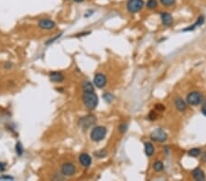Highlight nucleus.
Listing matches in <instances>:
<instances>
[{
	"mask_svg": "<svg viewBox=\"0 0 206 181\" xmlns=\"http://www.w3.org/2000/svg\"><path fill=\"white\" fill-rule=\"evenodd\" d=\"M95 121H96V117L91 114V115H87V116L82 118L80 120V124L83 128L86 129V128L90 127L91 125H93Z\"/></svg>",
	"mask_w": 206,
	"mask_h": 181,
	"instance_id": "obj_6",
	"label": "nucleus"
},
{
	"mask_svg": "<svg viewBox=\"0 0 206 181\" xmlns=\"http://www.w3.org/2000/svg\"><path fill=\"white\" fill-rule=\"evenodd\" d=\"M106 128L103 127V126H96L95 127L91 134H90V136H91V139L95 142H99V141H102L103 138L105 137L106 136Z\"/></svg>",
	"mask_w": 206,
	"mask_h": 181,
	"instance_id": "obj_2",
	"label": "nucleus"
},
{
	"mask_svg": "<svg viewBox=\"0 0 206 181\" xmlns=\"http://www.w3.org/2000/svg\"><path fill=\"white\" fill-rule=\"evenodd\" d=\"M147 6L150 9H154L158 6V2L156 0H148L147 3Z\"/></svg>",
	"mask_w": 206,
	"mask_h": 181,
	"instance_id": "obj_20",
	"label": "nucleus"
},
{
	"mask_svg": "<svg viewBox=\"0 0 206 181\" xmlns=\"http://www.w3.org/2000/svg\"><path fill=\"white\" fill-rule=\"evenodd\" d=\"M204 18L203 17V16H201V17H199L198 18H197V21H196V23L194 24V25H192V26H190V28H188V29H185L184 30V31H188V30H193L195 28H197V27H199V26H201V25H203L204 24Z\"/></svg>",
	"mask_w": 206,
	"mask_h": 181,
	"instance_id": "obj_15",
	"label": "nucleus"
},
{
	"mask_svg": "<svg viewBox=\"0 0 206 181\" xmlns=\"http://www.w3.org/2000/svg\"><path fill=\"white\" fill-rule=\"evenodd\" d=\"M103 98L107 101V102H111L113 99H114V96L111 94V93H109V92H106L104 95H103Z\"/></svg>",
	"mask_w": 206,
	"mask_h": 181,
	"instance_id": "obj_23",
	"label": "nucleus"
},
{
	"mask_svg": "<svg viewBox=\"0 0 206 181\" xmlns=\"http://www.w3.org/2000/svg\"><path fill=\"white\" fill-rule=\"evenodd\" d=\"M119 129H120V132H121V133H124V132L127 130V124H121L120 127H119Z\"/></svg>",
	"mask_w": 206,
	"mask_h": 181,
	"instance_id": "obj_24",
	"label": "nucleus"
},
{
	"mask_svg": "<svg viewBox=\"0 0 206 181\" xmlns=\"http://www.w3.org/2000/svg\"><path fill=\"white\" fill-rule=\"evenodd\" d=\"M175 106H176V108L178 109L180 112H183V111H185L186 110V104H185V102L181 99V98H177L176 100H175Z\"/></svg>",
	"mask_w": 206,
	"mask_h": 181,
	"instance_id": "obj_14",
	"label": "nucleus"
},
{
	"mask_svg": "<svg viewBox=\"0 0 206 181\" xmlns=\"http://www.w3.org/2000/svg\"><path fill=\"white\" fill-rule=\"evenodd\" d=\"M16 150H17V153H18V155H22V153H23V147H22V145H20V143H18L17 144V145H16Z\"/></svg>",
	"mask_w": 206,
	"mask_h": 181,
	"instance_id": "obj_22",
	"label": "nucleus"
},
{
	"mask_svg": "<svg viewBox=\"0 0 206 181\" xmlns=\"http://www.w3.org/2000/svg\"><path fill=\"white\" fill-rule=\"evenodd\" d=\"M200 153H201V150H200L199 148H192V149H191V150L189 151V155H190L191 156H193V157L198 156V155H200Z\"/></svg>",
	"mask_w": 206,
	"mask_h": 181,
	"instance_id": "obj_18",
	"label": "nucleus"
},
{
	"mask_svg": "<svg viewBox=\"0 0 206 181\" xmlns=\"http://www.w3.org/2000/svg\"><path fill=\"white\" fill-rule=\"evenodd\" d=\"M79 161L85 167H88L92 164V158H91V156L88 154H85V153L82 154L79 156Z\"/></svg>",
	"mask_w": 206,
	"mask_h": 181,
	"instance_id": "obj_10",
	"label": "nucleus"
},
{
	"mask_svg": "<svg viewBox=\"0 0 206 181\" xmlns=\"http://www.w3.org/2000/svg\"><path fill=\"white\" fill-rule=\"evenodd\" d=\"M176 0H160V3L164 6H171L175 4Z\"/></svg>",
	"mask_w": 206,
	"mask_h": 181,
	"instance_id": "obj_21",
	"label": "nucleus"
},
{
	"mask_svg": "<svg viewBox=\"0 0 206 181\" xmlns=\"http://www.w3.org/2000/svg\"><path fill=\"white\" fill-rule=\"evenodd\" d=\"M6 168V167H5V164H3V163H0V170H4Z\"/></svg>",
	"mask_w": 206,
	"mask_h": 181,
	"instance_id": "obj_29",
	"label": "nucleus"
},
{
	"mask_svg": "<svg viewBox=\"0 0 206 181\" xmlns=\"http://www.w3.org/2000/svg\"><path fill=\"white\" fill-rule=\"evenodd\" d=\"M156 109H158V110H164V106L161 105V104H157L156 105Z\"/></svg>",
	"mask_w": 206,
	"mask_h": 181,
	"instance_id": "obj_28",
	"label": "nucleus"
},
{
	"mask_svg": "<svg viewBox=\"0 0 206 181\" xmlns=\"http://www.w3.org/2000/svg\"><path fill=\"white\" fill-rule=\"evenodd\" d=\"M153 167H154V169H155L157 172H160V171H162V170H163L164 166H163V163H162V162H160V161H157V162H155Z\"/></svg>",
	"mask_w": 206,
	"mask_h": 181,
	"instance_id": "obj_17",
	"label": "nucleus"
},
{
	"mask_svg": "<svg viewBox=\"0 0 206 181\" xmlns=\"http://www.w3.org/2000/svg\"><path fill=\"white\" fill-rule=\"evenodd\" d=\"M161 20H162V23L163 25L165 26H172V24L173 23V18H172V15L169 14V13H162L161 14Z\"/></svg>",
	"mask_w": 206,
	"mask_h": 181,
	"instance_id": "obj_13",
	"label": "nucleus"
},
{
	"mask_svg": "<svg viewBox=\"0 0 206 181\" xmlns=\"http://www.w3.org/2000/svg\"><path fill=\"white\" fill-rule=\"evenodd\" d=\"M50 79L53 82H62L64 80V76L62 73L59 72H53L50 74Z\"/></svg>",
	"mask_w": 206,
	"mask_h": 181,
	"instance_id": "obj_11",
	"label": "nucleus"
},
{
	"mask_svg": "<svg viewBox=\"0 0 206 181\" xmlns=\"http://www.w3.org/2000/svg\"><path fill=\"white\" fill-rule=\"evenodd\" d=\"M94 81H95V84L96 87L103 88V87H104V85L106 84V81H106V77L103 75V73H97L95 76Z\"/></svg>",
	"mask_w": 206,
	"mask_h": 181,
	"instance_id": "obj_9",
	"label": "nucleus"
},
{
	"mask_svg": "<svg viewBox=\"0 0 206 181\" xmlns=\"http://www.w3.org/2000/svg\"><path fill=\"white\" fill-rule=\"evenodd\" d=\"M150 137H151L152 140H154L156 142L163 143V142H165L167 140L168 136H167V134L162 129L159 128V129H157V130H155V131H153L151 133Z\"/></svg>",
	"mask_w": 206,
	"mask_h": 181,
	"instance_id": "obj_5",
	"label": "nucleus"
},
{
	"mask_svg": "<svg viewBox=\"0 0 206 181\" xmlns=\"http://www.w3.org/2000/svg\"><path fill=\"white\" fill-rule=\"evenodd\" d=\"M76 172V167L72 163H64L62 166V173L64 176H72Z\"/></svg>",
	"mask_w": 206,
	"mask_h": 181,
	"instance_id": "obj_7",
	"label": "nucleus"
},
{
	"mask_svg": "<svg viewBox=\"0 0 206 181\" xmlns=\"http://www.w3.org/2000/svg\"><path fill=\"white\" fill-rule=\"evenodd\" d=\"M192 177L195 180H205V175H204V171L200 168H195L192 171Z\"/></svg>",
	"mask_w": 206,
	"mask_h": 181,
	"instance_id": "obj_12",
	"label": "nucleus"
},
{
	"mask_svg": "<svg viewBox=\"0 0 206 181\" xmlns=\"http://www.w3.org/2000/svg\"><path fill=\"white\" fill-rule=\"evenodd\" d=\"M83 89V92H93L94 91V86L92 85L91 82H85Z\"/></svg>",
	"mask_w": 206,
	"mask_h": 181,
	"instance_id": "obj_19",
	"label": "nucleus"
},
{
	"mask_svg": "<svg viewBox=\"0 0 206 181\" xmlns=\"http://www.w3.org/2000/svg\"><path fill=\"white\" fill-rule=\"evenodd\" d=\"M38 27L42 30H51L55 27V22L49 18H41L38 21Z\"/></svg>",
	"mask_w": 206,
	"mask_h": 181,
	"instance_id": "obj_8",
	"label": "nucleus"
},
{
	"mask_svg": "<svg viewBox=\"0 0 206 181\" xmlns=\"http://www.w3.org/2000/svg\"><path fill=\"white\" fill-rule=\"evenodd\" d=\"M83 100L84 103V105L90 110H94L97 106L98 104V97L97 95L93 92H84L83 95Z\"/></svg>",
	"mask_w": 206,
	"mask_h": 181,
	"instance_id": "obj_1",
	"label": "nucleus"
},
{
	"mask_svg": "<svg viewBox=\"0 0 206 181\" xmlns=\"http://www.w3.org/2000/svg\"><path fill=\"white\" fill-rule=\"evenodd\" d=\"M0 179H13V178L9 176H3V177H0Z\"/></svg>",
	"mask_w": 206,
	"mask_h": 181,
	"instance_id": "obj_27",
	"label": "nucleus"
},
{
	"mask_svg": "<svg viewBox=\"0 0 206 181\" xmlns=\"http://www.w3.org/2000/svg\"><path fill=\"white\" fill-rule=\"evenodd\" d=\"M145 153L147 156H150L154 153V147L151 143H145Z\"/></svg>",
	"mask_w": 206,
	"mask_h": 181,
	"instance_id": "obj_16",
	"label": "nucleus"
},
{
	"mask_svg": "<svg viewBox=\"0 0 206 181\" xmlns=\"http://www.w3.org/2000/svg\"><path fill=\"white\" fill-rule=\"evenodd\" d=\"M144 5L145 3L143 0H129L127 4V7L130 13H137L143 8Z\"/></svg>",
	"mask_w": 206,
	"mask_h": 181,
	"instance_id": "obj_4",
	"label": "nucleus"
},
{
	"mask_svg": "<svg viewBox=\"0 0 206 181\" xmlns=\"http://www.w3.org/2000/svg\"><path fill=\"white\" fill-rule=\"evenodd\" d=\"M203 100H204L203 94L198 92H192L187 95V102L191 105H198L203 102Z\"/></svg>",
	"mask_w": 206,
	"mask_h": 181,
	"instance_id": "obj_3",
	"label": "nucleus"
},
{
	"mask_svg": "<svg viewBox=\"0 0 206 181\" xmlns=\"http://www.w3.org/2000/svg\"><path fill=\"white\" fill-rule=\"evenodd\" d=\"M149 118H150L151 120H154V119H156V118H157V114H156L155 112H151L149 113Z\"/></svg>",
	"mask_w": 206,
	"mask_h": 181,
	"instance_id": "obj_26",
	"label": "nucleus"
},
{
	"mask_svg": "<svg viewBox=\"0 0 206 181\" xmlns=\"http://www.w3.org/2000/svg\"><path fill=\"white\" fill-rule=\"evenodd\" d=\"M75 2H77V3H81V2H83L84 0H74Z\"/></svg>",
	"mask_w": 206,
	"mask_h": 181,
	"instance_id": "obj_30",
	"label": "nucleus"
},
{
	"mask_svg": "<svg viewBox=\"0 0 206 181\" xmlns=\"http://www.w3.org/2000/svg\"><path fill=\"white\" fill-rule=\"evenodd\" d=\"M202 112L206 115V99L205 101H204V104H203V107H202Z\"/></svg>",
	"mask_w": 206,
	"mask_h": 181,
	"instance_id": "obj_25",
	"label": "nucleus"
}]
</instances>
